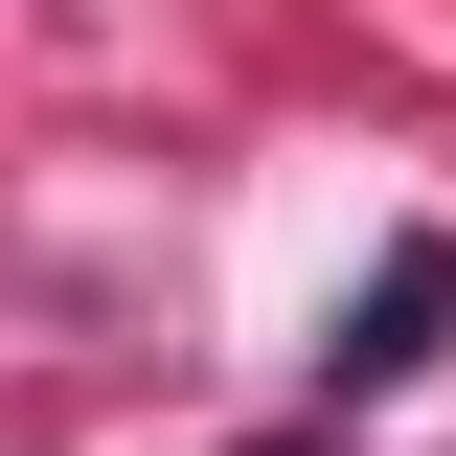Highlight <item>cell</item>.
<instances>
[{
	"mask_svg": "<svg viewBox=\"0 0 456 456\" xmlns=\"http://www.w3.org/2000/svg\"><path fill=\"white\" fill-rule=\"evenodd\" d=\"M434 342H456V228H388V251H365V297H342V342H320V388L365 411V388H411Z\"/></svg>",
	"mask_w": 456,
	"mask_h": 456,
	"instance_id": "6da1fadb",
	"label": "cell"
}]
</instances>
